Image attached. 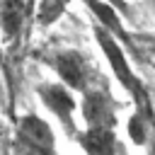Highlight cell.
<instances>
[{
    "mask_svg": "<svg viewBox=\"0 0 155 155\" xmlns=\"http://www.w3.org/2000/svg\"><path fill=\"white\" fill-rule=\"evenodd\" d=\"M94 39H97V44H99V48H102L104 58L109 61V65H111V70H114V75H116V80H119V85H121V87L133 97L136 109L153 114V107H150L148 92H145L143 82L136 78V73H133V68H131V63H128V58H126V53H124L121 41H119V39H116L107 27H102L99 22L94 24Z\"/></svg>",
    "mask_w": 155,
    "mask_h": 155,
    "instance_id": "1",
    "label": "cell"
},
{
    "mask_svg": "<svg viewBox=\"0 0 155 155\" xmlns=\"http://www.w3.org/2000/svg\"><path fill=\"white\" fill-rule=\"evenodd\" d=\"M17 138L24 145V150L31 155H56V138L51 126L34 114H24L19 119Z\"/></svg>",
    "mask_w": 155,
    "mask_h": 155,
    "instance_id": "2",
    "label": "cell"
},
{
    "mask_svg": "<svg viewBox=\"0 0 155 155\" xmlns=\"http://www.w3.org/2000/svg\"><path fill=\"white\" fill-rule=\"evenodd\" d=\"M53 70L58 73V78L78 92H87L90 90V80H92V68L90 63L78 53V51H58L51 58Z\"/></svg>",
    "mask_w": 155,
    "mask_h": 155,
    "instance_id": "3",
    "label": "cell"
},
{
    "mask_svg": "<svg viewBox=\"0 0 155 155\" xmlns=\"http://www.w3.org/2000/svg\"><path fill=\"white\" fill-rule=\"evenodd\" d=\"M82 119L87 126L94 128H114L116 126V104L104 90H87L82 92V104H80Z\"/></svg>",
    "mask_w": 155,
    "mask_h": 155,
    "instance_id": "4",
    "label": "cell"
},
{
    "mask_svg": "<svg viewBox=\"0 0 155 155\" xmlns=\"http://www.w3.org/2000/svg\"><path fill=\"white\" fill-rule=\"evenodd\" d=\"M36 92H39L44 107H46L53 116H58L61 124H63L68 131H73V136H75L78 131H75V126H73V114H75V107H78V104H75V97H73L70 87H68V85H58V82H46V85H39Z\"/></svg>",
    "mask_w": 155,
    "mask_h": 155,
    "instance_id": "5",
    "label": "cell"
},
{
    "mask_svg": "<svg viewBox=\"0 0 155 155\" xmlns=\"http://www.w3.org/2000/svg\"><path fill=\"white\" fill-rule=\"evenodd\" d=\"M36 0H0V29L7 39H17L34 12Z\"/></svg>",
    "mask_w": 155,
    "mask_h": 155,
    "instance_id": "6",
    "label": "cell"
},
{
    "mask_svg": "<svg viewBox=\"0 0 155 155\" xmlns=\"http://www.w3.org/2000/svg\"><path fill=\"white\" fill-rule=\"evenodd\" d=\"M75 140L87 155H116V133L114 128H94L87 126L85 131L75 133Z\"/></svg>",
    "mask_w": 155,
    "mask_h": 155,
    "instance_id": "7",
    "label": "cell"
},
{
    "mask_svg": "<svg viewBox=\"0 0 155 155\" xmlns=\"http://www.w3.org/2000/svg\"><path fill=\"white\" fill-rule=\"evenodd\" d=\"M87 7H90V12L97 17V22L102 24V27H107L119 41H126L128 39V34H126V29H124V24H121V12H119V7H114L111 2H107V0H82Z\"/></svg>",
    "mask_w": 155,
    "mask_h": 155,
    "instance_id": "8",
    "label": "cell"
},
{
    "mask_svg": "<svg viewBox=\"0 0 155 155\" xmlns=\"http://www.w3.org/2000/svg\"><path fill=\"white\" fill-rule=\"evenodd\" d=\"M153 121H155V111L148 114V111L136 109V114L128 121V136L136 145H148L150 133H153Z\"/></svg>",
    "mask_w": 155,
    "mask_h": 155,
    "instance_id": "9",
    "label": "cell"
},
{
    "mask_svg": "<svg viewBox=\"0 0 155 155\" xmlns=\"http://www.w3.org/2000/svg\"><path fill=\"white\" fill-rule=\"evenodd\" d=\"M70 0H36V22L41 27H51L65 12Z\"/></svg>",
    "mask_w": 155,
    "mask_h": 155,
    "instance_id": "10",
    "label": "cell"
},
{
    "mask_svg": "<svg viewBox=\"0 0 155 155\" xmlns=\"http://www.w3.org/2000/svg\"><path fill=\"white\" fill-rule=\"evenodd\" d=\"M148 145H150V153H148V155H155V121H153V133H150Z\"/></svg>",
    "mask_w": 155,
    "mask_h": 155,
    "instance_id": "11",
    "label": "cell"
},
{
    "mask_svg": "<svg viewBox=\"0 0 155 155\" xmlns=\"http://www.w3.org/2000/svg\"><path fill=\"white\" fill-rule=\"evenodd\" d=\"M107 2H111L114 7H119V12H126V10H128V7L124 5V0H107Z\"/></svg>",
    "mask_w": 155,
    "mask_h": 155,
    "instance_id": "12",
    "label": "cell"
}]
</instances>
